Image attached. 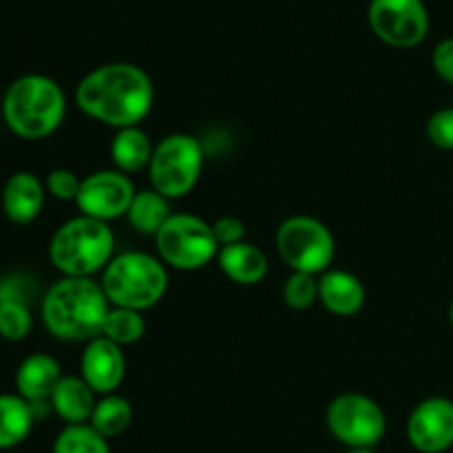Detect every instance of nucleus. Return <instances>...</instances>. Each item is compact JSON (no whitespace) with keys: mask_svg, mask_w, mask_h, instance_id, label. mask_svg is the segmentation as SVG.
<instances>
[{"mask_svg":"<svg viewBox=\"0 0 453 453\" xmlns=\"http://www.w3.org/2000/svg\"><path fill=\"white\" fill-rule=\"evenodd\" d=\"M155 102L153 80L131 62H109L88 71L75 88V104L91 119L113 128L140 127Z\"/></svg>","mask_w":453,"mask_h":453,"instance_id":"obj_1","label":"nucleus"},{"mask_svg":"<svg viewBox=\"0 0 453 453\" xmlns=\"http://www.w3.org/2000/svg\"><path fill=\"white\" fill-rule=\"evenodd\" d=\"M111 303L102 283L91 277H62L42 296L44 327L60 341H93L102 336Z\"/></svg>","mask_w":453,"mask_h":453,"instance_id":"obj_2","label":"nucleus"},{"mask_svg":"<svg viewBox=\"0 0 453 453\" xmlns=\"http://www.w3.org/2000/svg\"><path fill=\"white\" fill-rule=\"evenodd\" d=\"M66 97L60 84L42 73L13 80L3 96V119L13 135L42 140L65 122Z\"/></svg>","mask_w":453,"mask_h":453,"instance_id":"obj_3","label":"nucleus"},{"mask_svg":"<svg viewBox=\"0 0 453 453\" xmlns=\"http://www.w3.org/2000/svg\"><path fill=\"white\" fill-rule=\"evenodd\" d=\"M115 234L106 221L73 217L53 233L49 259L62 277H93L113 259Z\"/></svg>","mask_w":453,"mask_h":453,"instance_id":"obj_4","label":"nucleus"},{"mask_svg":"<svg viewBox=\"0 0 453 453\" xmlns=\"http://www.w3.org/2000/svg\"><path fill=\"white\" fill-rule=\"evenodd\" d=\"M100 283L111 305L144 312L164 299L168 290V273L157 257L128 250L111 259Z\"/></svg>","mask_w":453,"mask_h":453,"instance_id":"obj_5","label":"nucleus"},{"mask_svg":"<svg viewBox=\"0 0 453 453\" xmlns=\"http://www.w3.org/2000/svg\"><path fill=\"white\" fill-rule=\"evenodd\" d=\"M203 171V146L188 133H171L155 144L149 164L153 190L166 199H180L193 193Z\"/></svg>","mask_w":453,"mask_h":453,"instance_id":"obj_6","label":"nucleus"},{"mask_svg":"<svg viewBox=\"0 0 453 453\" xmlns=\"http://www.w3.org/2000/svg\"><path fill=\"white\" fill-rule=\"evenodd\" d=\"M274 246L292 273H305L314 277L327 273L336 257L334 234L323 221L310 215L288 217L279 226Z\"/></svg>","mask_w":453,"mask_h":453,"instance_id":"obj_7","label":"nucleus"},{"mask_svg":"<svg viewBox=\"0 0 453 453\" xmlns=\"http://www.w3.org/2000/svg\"><path fill=\"white\" fill-rule=\"evenodd\" d=\"M159 259L175 270H199L219 255L212 226L190 212H175L155 234Z\"/></svg>","mask_w":453,"mask_h":453,"instance_id":"obj_8","label":"nucleus"},{"mask_svg":"<svg viewBox=\"0 0 453 453\" xmlns=\"http://www.w3.org/2000/svg\"><path fill=\"white\" fill-rule=\"evenodd\" d=\"M326 425L348 449H374L388 432V418L374 398L365 394H341L327 405Z\"/></svg>","mask_w":453,"mask_h":453,"instance_id":"obj_9","label":"nucleus"},{"mask_svg":"<svg viewBox=\"0 0 453 453\" xmlns=\"http://www.w3.org/2000/svg\"><path fill=\"white\" fill-rule=\"evenodd\" d=\"M367 20L376 38L394 49L418 47L429 34L423 0H372Z\"/></svg>","mask_w":453,"mask_h":453,"instance_id":"obj_10","label":"nucleus"},{"mask_svg":"<svg viewBox=\"0 0 453 453\" xmlns=\"http://www.w3.org/2000/svg\"><path fill=\"white\" fill-rule=\"evenodd\" d=\"M131 177L119 171H96L87 175L80 186L75 203L84 217H93L109 224L111 219L124 217L135 197Z\"/></svg>","mask_w":453,"mask_h":453,"instance_id":"obj_11","label":"nucleus"},{"mask_svg":"<svg viewBox=\"0 0 453 453\" xmlns=\"http://www.w3.org/2000/svg\"><path fill=\"white\" fill-rule=\"evenodd\" d=\"M407 441L420 453H445L453 447V401L432 396L420 401L407 418Z\"/></svg>","mask_w":453,"mask_h":453,"instance_id":"obj_12","label":"nucleus"},{"mask_svg":"<svg viewBox=\"0 0 453 453\" xmlns=\"http://www.w3.org/2000/svg\"><path fill=\"white\" fill-rule=\"evenodd\" d=\"M127 374V358L122 348L106 336L88 341L80 358V376L96 394H115Z\"/></svg>","mask_w":453,"mask_h":453,"instance_id":"obj_13","label":"nucleus"},{"mask_svg":"<svg viewBox=\"0 0 453 453\" xmlns=\"http://www.w3.org/2000/svg\"><path fill=\"white\" fill-rule=\"evenodd\" d=\"M44 188L42 181L29 171H18L4 181L3 186V212L9 221L18 226H27L38 219L44 206Z\"/></svg>","mask_w":453,"mask_h":453,"instance_id":"obj_14","label":"nucleus"},{"mask_svg":"<svg viewBox=\"0 0 453 453\" xmlns=\"http://www.w3.org/2000/svg\"><path fill=\"white\" fill-rule=\"evenodd\" d=\"M319 301L336 317H354L365 305V286L348 270H327L319 277Z\"/></svg>","mask_w":453,"mask_h":453,"instance_id":"obj_15","label":"nucleus"},{"mask_svg":"<svg viewBox=\"0 0 453 453\" xmlns=\"http://www.w3.org/2000/svg\"><path fill=\"white\" fill-rule=\"evenodd\" d=\"M60 363L42 352L29 354L16 370V394L27 403H49L60 383Z\"/></svg>","mask_w":453,"mask_h":453,"instance_id":"obj_16","label":"nucleus"},{"mask_svg":"<svg viewBox=\"0 0 453 453\" xmlns=\"http://www.w3.org/2000/svg\"><path fill=\"white\" fill-rule=\"evenodd\" d=\"M49 403L58 418L65 420L66 425H84L91 420L97 401L96 392L88 388L82 376H62Z\"/></svg>","mask_w":453,"mask_h":453,"instance_id":"obj_17","label":"nucleus"},{"mask_svg":"<svg viewBox=\"0 0 453 453\" xmlns=\"http://www.w3.org/2000/svg\"><path fill=\"white\" fill-rule=\"evenodd\" d=\"M217 264H219L221 273L239 286H257L268 274V257L264 255L261 248L248 242L219 248Z\"/></svg>","mask_w":453,"mask_h":453,"instance_id":"obj_18","label":"nucleus"},{"mask_svg":"<svg viewBox=\"0 0 453 453\" xmlns=\"http://www.w3.org/2000/svg\"><path fill=\"white\" fill-rule=\"evenodd\" d=\"M155 144L150 142L149 133L142 131L140 127L119 128L111 142V159L115 164V171L131 175L149 168L153 159Z\"/></svg>","mask_w":453,"mask_h":453,"instance_id":"obj_19","label":"nucleus"},{"mask_svg":"<svg viewBox=\"0 0 453 453\" xmlns=\"http://www.w3.org/2000/svg\"><path fill=\"white\" fill-rule=\"evenodd\" d=\"M35 423L34 410L18 394H0V451L27 441Z\"/></svg>","mask_w":453,"mask_h":453,"instance_id":"obj_20","label":"nucleus"},{"mask_svg":"<svg viewBox=\"0 0 453 453\" xmlns=\"http://www.w3.org/2000/svg\"><path fill=\"white\" fill-rule=\"evenodd\" d=\"M168 202H171V199H166L162 193H157V190H140V193H135L131 208H128L127 212L128 224H131L137 233L155 237L173 215L171 203Z\"/></svg>","mask_w":453,"mask_h":453,"instance_id":"obj_21","label":"nucleus"},{"mask_svg":"<svg viewBox=\"0 0 453 453\" xmlns=\"http://www.w3.org/2000/svg\"><path fill=\"white\" fill-rule=\"evenodd\" d=\"M131 403L124 396H118V394H106V396H102L100 401L96 403V410H93L88 425H91L96 432H100L104 438H115L131 427Z\"/></svg>","mask_w":453,"mask_h":453,"instance_id":"obj_22","label":"nucleus"},{"mask_svg":"<svg viewBox=\"0 0 453 453\" xmlns=\"http://www.w3.org/2000/svg\"><path fill=\"white\" fill-rule=\"evenodd\" d=\"M53 453H111L109 438L84 425H66L53 442Z\"/></svg>","mask_w":453,"mask_h":453,"instance_id":"obj_23","label":"nucleus"},{"mask_svg":"<svg viewBox=\"0 0 453 453\" xmlns=\"http://www.w3.org/2000/svg\"><path fill=\"white\" fill-rule=\"evenodd\" d=\"M146 334V321L142 317V312L128 308H115L111 305L109 317L104 321V330L102 336H106L109 341L118 343L119 348L124 345H133Z\"/></svg>","mask_w":453,"mask_h":453,"instance_id":"obj_24","label":"nucleus"},{"mask_svg":"<svg viewBox=\"0 0 453 453\" xmlns=\"http://www.w3.org/2000/svg\"><path fill=\"white\" fill-rule=\"evenodd\" d=\"M34 327V317L27 305V301L18 299H0V339L25 341Z\"/></svg>","mask_w":453,"mask_h":453,"instance_id":"obj_25","label":"nucleus"},{"mask_svg":"<svg viewBox=\"0 0 453 453\" xmlns=\"http://www.w3.org/2000/svg\"><path fill=\"white\" fill-rule=\"evenodd\" d=\"M283 301L292 310H308L319 301V279L314 274L292 273L283 286Z\"/></svg>","mask_w":453,"mask_h":453,"instance_id":"obj_26","label":"nucleus"},{"mask_svg":"<svg viewBox=\"0 0 453 453\" xmlns=\"http://www.w3.org/2000/svg\"><path fill=\"white\" fill-rule=\"evenodd\" d=\"M82 180L75 175L69 168H53L44 180V188L51 197L60 199V202H75L80 193Z\"/></svg>","mask_w":453,"mask_h":453,"instance_id":"obj_27","label":"nucleus"},{"mask_svg":"<svg viewBox=\"0 0 453 453\" xmlns=\"http://www.w3.org/2000/svg\"><path fill=\"white\" fill-rule=\"evenodd\" d=\"M427 137L436 149L453 150V106L436 111L429 118Z\"/></svg>","mask_w":453,"mask_h":453,"instance_id":"obj_28","label":"nucleus"},{"mask_svg":"<svg viewBox=\"0 0 453 453\" xmlns=\"http://www.w3.org/2000/svg\"><path fill=\"white\" fill-rule=\"evenodd\" d=\"M212 234H215L219 248L234 246V243H242L246 239V224H243L239 217L226 215L212 224Z\"/></svg>","mask_w":453,"mask_h":453,"instance_id":"obj_29","label":"nucleus"},{"mask_svg":"<svg viewBox=\"0 0 453 453\" xmlns=\"http://www.w3.org/2000/svg\"><path fill=\"white\" fill-rule=\"evenodd\" d=\"M432 66L441 80L453 87V38H445L434 47Z\"/></svg>","mask_w":453,"mask_h":453,"instance_id":"obj_30","label":"nucleus"},{"mask_svg":"<svg viewBox=\"0 0 453 453\" xmlns=\"http://www.w3.org/2000/svg\"><path fill=\"white\" fill-rule=\"evenodd\" d=\"M345 453H376L374 449H348Z\"/></svg>","mask_w":453,"mask_h":453,"instance_id":"obj_31","label":"nucleus"},{"mask_svg":"<svg viewBox=\"0 0 453 453\" xmlns=\"http://www.w3.org/2000/svg\"><path fill=\"white\" fill-rule=\"evenodd\" d=\"M449 321H451V326H453V299H451V305H449Z\"/></svg>","mask_w":453,"mask_h":453,"instance_id":"obj_32","label":"nucleus"}]
</instances>
